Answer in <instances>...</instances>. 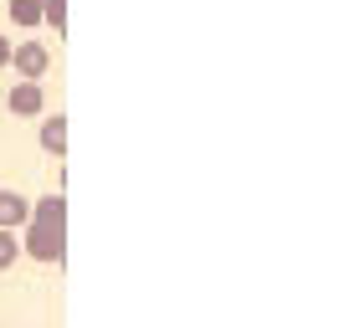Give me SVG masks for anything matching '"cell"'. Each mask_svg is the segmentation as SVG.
I'll use <instances>...</instances> for the list:
<instances>
[{
	"instance_id": "cell-8",
	"label": "cell",
	"mask_w": 354,
	"mask_h": 328,
	"mask_svg": "<svg viewBox=\"0 0 354 328\" xmlns=\"http://www.w3.org/2000/svg\"><path fill=\"white\" fill-rule=\"evenodd\" d=\"M41 26H52L57 36L67 31V0H41Z\"/></svg>"
},
{
	"instance_id": "cell-9",
	"label": "cell",
	"mask_w": 354,
	"mask_h": 328,
	"mask_svg": "<svg viewBox=\"0 0 354 328\" xmlns=\"http://www.w3.org/2000/svg\"><path fill=\"white\" fill-rule=\"evenodd\" d=\"M21 257V241H16V231H0V272H10Z\"/></svg>"
},
{
	"instance_id": "cell-4",
	"label": "cell",
	"mask_w": 354,
	"mask_h": 328,
	"mask_svg": "<svg viewBox=\"0 0 354 328\" xmlns=\"http://www.w3.org/2000/svg\"><path fill=\"white\" fill-rule=\"evenodd\" d=\"M31 221V200L16 195V190H0V231H16Z\"/></svg>"
},
{
	"instance_id": "cell-7",
	"label": "cell",
	"mask_w": 354,
	"mask_h": 328,
	"mask_svg": "<svg viewBox=\"0 0 354 328\" xmlns=\"http://www.w3.org/2000/svg\"><path fill=\"white\" fill-rule=\"evenodd\" d=\"M10 21L16 26H41V0H10Z\"/></svg>"
},
{
	"instance_id": "cell-3",
	"label": "cell",
	"mask_w": 354,
	"mask_h": 328,
	"mask_svg": "<svg viewBox=\"0 0 354 328\" xmlns=\"http://www.w3.org/2000/svg\"><path fill=\"white\" fill-rule=\"evenodd\" d=\"M46 108V93H41V82H16L10 88V113H21V118H36Z\"/></svg>"
},
{
	"instance_id": "cell-2",
	"label": "cell",
	"mask_w": 354,
	"mask_h": 328,
	"mask_svg": "<svg viewBox=\"0 0 354 328\" xmlns=\"http://www.w3.org/2000/svg\"><path fill=\"white\" fill-rule=\"evenodd\" d=\"M10 62H16V72L26 82H41V72L52 67V52L41 41H21V46H10Z\"/></svg>"
},
{
	"instance_id": "cell-5",
	"label": "cell",
	"mask_w": 354,
	"mask_h": 328,
	"mask_svg": "<svg viewBox=\"0 0 354 328\" xmlns=\"http://www.w3.org/2000/svg\"><path fill=\"white\" fill-rule=\"evenodd\" d=\"M31 221L67 226V200H62V195H41V200H31Z\"/></svg>"
},
{
	"instance_id": "cell-1",
	"label": "cell",
	"mask_w": 354,
	"mask_h": 328,
	"mask_svg": "<svg viewBox=\"0 0 354 328\" xmlns=\"http://www.w3.org/2000/svg\"><path fill=\"white\" fill-rule=\"evenodd\" d=\"M21 251L36 262H46V267H62L67 257V226H46V221H26V236H21Z\"/></svg>"
},
{
	"instance_id": "cell-10",
	"label": "cell",
	"mask_w": 354,
	"mask_h": 328,
	"mask_svg": "<svg viewBox=\"0 0 354 328\" xmlns=\"http://www.w3.org/2000/svg\"><path fill=\"white\" fill-rule=\"evenodd\" d=\"M0 67H10V41L0 36Z\"/></svg>"
},
{
	"instance_id": "cell-6",
	"label": "cell",
	"mask_w": 354,
	"mask_h": 328,
	"mask_svg": "<svg viewBox=\"0 0 354 328\" xmlns=\"http://www.w3.org/2000/svg\"><path fill=\"white\" fill-rule=\"evenodd\" d=\"M41 149H46V154H57V160L67 154V118H62V113L41 124Z\"/></svg>"
}]
</instances>
